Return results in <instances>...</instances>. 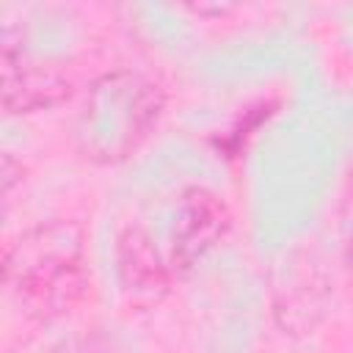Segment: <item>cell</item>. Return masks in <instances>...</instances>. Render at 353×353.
<instances>
[{
  "label": "cell",
  "mask_w": 353,
  "mask_h": 353,
  "mask_svg": "<svg viewBox=\"0 0 353 353\" xmlns=\"http://www.w3.org/2000/svg\"><path fill=\"white\" fill-rule=\"evenodd\" d=\"M3 284L22 314L58 320L91 290L85 237L72 221H41L19 232L3 251Z\"/></svg>",
  "instance_id": "6da1fadb"
},
{
  "label": "cell",
  "mask_w": 353,
  "mask_h": 353,
  "mask_svg": "<svg viewBox=\"0 0 353 353\" xmlns=\"http://www.w3.org/2000/svg\"><path fill=\"white\" fill-rule=\"evenodd\" d=\"M116 273L127 298L141 306L163 301L176 279L168 268V259L160 254L157 240H152L143 226L121 229L116 240Z\"/></svg>",
  "instance_id": "5b68a950"
},
{
  "label": "cell",
  "mask_w": 353,
  "mask_h": 353,
  "mask_svg": "<svg viewBox=\"0 0 353 353\" xmlns=\"http://www.w3.org/2000/svg\"><path fill=\"white\" fill-rule=\"evenodd\" d=\"M0 94L8 116H25L63 105L72 97V83L58 66L25 55L22 47H14L11 36H3Z\"/></svg>",
  "instance_id": "277c9868"
},
{
  "label": "cell",
  "mask_w": 353,
  "mask_h": 353,
  "mask_svg": "<svg viewBox=\"0 0 353 353\" xmlns=\"http://www.w3.org/2000/svg\"><path fill=\"white\" fill-rule=\"evenodd\" d=\"M232 212L226 201L210 188H185L174 204L168 232V265L179 279L196 262H201L229 232Z\"/></svg>",
  "instance_id": "3957f363"
},
{
  "label": "cell",
  "mask_w": 353,
  "mask_h": 353,
  "mask_svg": "<svg viewBox=\"0 0 353 353\" xmlns=\"http://www.w3.org/2000/svg\"><path fill=\"white\" fill-rule=\"evenodd\" d=\"M345 256H347V268L353 270V226H350V234H347V245H345Z\"/></svg>",
  "instance_id": "ba28073f"
},
{
  "label": "cell",
  "mask_w": 353,
  "mask_h": 353,
  "mask_svg": "<svg viewBox=\"0 0 353 353\" xmlns=\"http://www.w3.org/2000/svg\"><path fill=\"white\" fill-rule=\"evenodd\" d=\"M14 171L22 174V165H17V160L11 154H3V193H11L14 182L19 179V176H14Z\"/></svg>",
  "instance_id": "52a82bcc"
},
{
  "label": "cell",
  "mask_w": 353,
  "mask_h": 353,
  "mask_svg": "<svg viewBox=\"0 0 353 353\" xmlns=\"http://www.w3.org/2000/svg\"><path fill=\"white\" fill-rule=\"evenodd\" d=\"M165 108L163 88L138 69L99 74L77 110L74 143L97 165H119L154 132Z\"/></svg>",
  "instance_id": "7a4b0ae2"
},
{
  "label": "cell",
  "mask_w": 353,
  "mask_h": 353,
  "mask_svg": "<svg viewBox=\"0 0 353 353\" xmlns=\"http://www.w3.org/2000/svg\"><path fill=\"white\" fill-rule=\"evenodd\" d=\"M325 284L314 279L309 262L290 259L281 268V279L273 284V314L290 331L312 328L314 314L323 312Z\"/></svg>",
  "instance_id": "8992f818"
}]
</instances>
